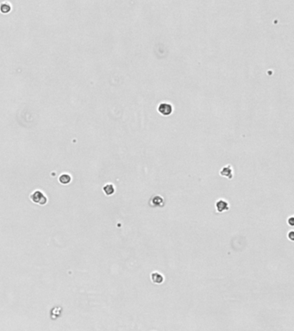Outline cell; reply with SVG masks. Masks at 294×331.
Here are the masks:
<instances>
[{"label":"cell","mask_w":294,"mask_h":331,"mask_svg":"<svg viewBox=\"0 0 294 331\" xmlns=\"http://www.w3.org/2000/svg\"><path fill=\"white\" fill-rule=\"evenodd\" d=\"M30 198L33 203L38 204H41V205L46 204L47 202V197L41 191H35V192H34L32 193V195L30 196Z\"/></svg>","instance_id":"obj_1"},{"label":"cell","mask_w":294,"mask_h":331,"mask_svg":"<svg viewBox=\"0 0 294 331\" xmlns=\"http://www.w3.org/2000/svg\"><path fill=\"white\" fill-rule=\"evenodd\" d=\"M158 111L163 116H169L172 113V105L168 103H161L158 107Z\"/></svg>","instance_id":"obj_2"},{"label":"cell","mask_w":294,"mask_h":331,"mask_svg":"<svg viewBox=\"0 0 294 331\" xmlns=\"http://www.w3.org/2000/svg\"><path fill=\"white\" fill-rule=\"evenodd\" d=\"M216 207H217V211L220 213L223 212V211H226L229 210V204L223 200V199H220L218 200L216 204Z\"/></svg>","instance_id":"obj_3"},{"label":"cell","mask_w":294,"mask_h":331,"mask_svg":"<svg viewBox=\"0 0 294 331\" xmlns=\"http://www.w3.org/2000/svg\"><path fill=\"white\" fill-rule=\"evenodd\" d=\"M151 279L152 281L155 283V284H161L164 280V278L161 274L158 273V272H153L151 274Z\"/></svg>","instance_id":"obj_4"},{"label":"cell","mask_w":294,"mask_h":331,"mask_svg":"<svg viewBox=\"0 0 294 331\" xmlns=\"http://www.w3.org/2000/svg\"><path fill=\"white\" fill-rule=\"evenodd\" d=\"M152 204L155 207H161L164 205V199L160 196H155L152 198Z\"/></svg>","instance_id":"obj_5"},{"label":"cell","mask_w":294,"mask_h":331,"mask_svg":"<svg viewBox=\"0 0 294 331\" xmlns=\"http://www.w3.org/2000/svg\"><path fill=\"white\" fill-rule=\"evenodd\" d=\"M221 175L228 177L229 179H231L233 177L232 175V169L230 166H227L226 167H223L221 171Z\"/></svg>","instance_id":"obj_6"},{"label":"cell","mask_w":294,"mask_h":331,"mask_svg":"<svg viewBox=\"0 0 294 331\" xmlns=\"http://www.w3.org/2000/svg\"><path fill=\"white\" fill-rule=\"evenodd\" d=\"M71 180H72V178L68 173H63L59 178V181L62 185H67L71 182Z\"/></svg>","instance_id":"obj_7"},{"label":"cell","mask_w":294,"mask_h":331,"mask_svg":"<svg viewBox=\"0 0 294 331\" xmlns=\"http://www.w3.org/2000/svg\"><path fill=\"white\" fill-rule=\"evenodd\" d=\"M103 190H104L105 193L108 196L112 195V194L115 192V187H114V185H111V184H107V185H105L104 186Z\"/></svg>","instance_id":"obj_8"},{"label":"cell","mask_w":294,"mask_h":331,"mask_svg":"<svg viewBox=\"0 0 294 331\" xmlns=\"http://www.w3.org/2000/svg\"><path fill=\"white\" fill-rule=\"evenodd\" d=\"M10 11H11V5L10 4L4 3V4H2L0 5V11L3 12L4 14H6V13L10 12Z\"/></svg>","instance_id":"obj_9"},{"label":"cell","mask_w":294,"mask_h":331,"mask_svg":"<svg viewBox=\"0 0 294 331\" xmlns=\"http://www.w3.org/2000/svg\"><path fill=\"white\" fill-rule=\"evenodd\" d=\"M293 218H290L289 219V223H290V224L293 226Z\"/></svg>","instance_id":"obj_10"}]
</instances>
